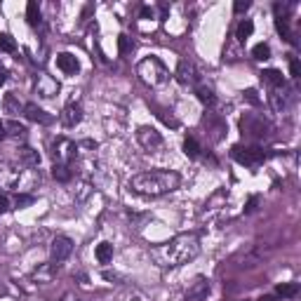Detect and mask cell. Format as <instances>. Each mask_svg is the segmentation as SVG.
<instances>
[{"label": "cell", "instance_id": "obj_1", "mask_svg": "<svg viewBox=\"0 0 301 301\" xmlns=\"http://www.w3.org/2000/svg\"><path fill=\"white\" fill-rule=\"evenodd\" d=\"M181 179H179L177 172H169V169H153V172H144V174H137L130 181V188L134 193L142 195H162L179 188Z\"/></svg>", "mask_w": 301, "mask_h": 301}, {"label": "cell", "instance_id": "obj_2", "mask_svg": "<svg viewBox=\"0 0 301 301\" xmlns=\"http://www.w3.org/2000/svg\"><path fill=\"white\" fill-rule=\"evenodd\" d=\"M198 252L200 247L193 235H179L167 245H160L158 249H153V257L158 259L160 266H181L198 257Z\"/></svg>", "mask_w": 301, "mask_h": 301}, {"label": "cell", "instance_id": "obj_3", "mask_svg": "<svg viewBox=\"0 0 301 301\" xmlns=\"http://www.w3.org/2000/svg\"><path fill=\"white\" fill-rule=\"evenodd\" d=\"M137 73H139V78L150 85V87H160V85H165L167 82V69H165V64L160 62L158 57H149V59H144L139 66H137Z\"/></svg>", "mask_w": 301, "mask_h": 301}, {"label": "cell", "instance_id": "obj_4", "mask_svg": "<svg viewBox=\"0 0 301 301\" xmlns=\"http://www.w3.org/2000/svg\"><path fill=\"white\" fill-rule=\"evenodd\" d=\"M230 155L240 165H259L264 160V150L257 149V146H252V149H247V146H233Z\"/></svg>", "mask_w": 301, "mask_h": 301}, {"label": "cell", "instance_id": "obj_5", "mask_svg": "<svg viewBox=\"0 0 301 301\" xmlns=\"http://www.w3.org/2000/svg\"><path fill=\"white\" fill-rule=\"evenodd\" d=\"M137 142L142 144L146 150H155L158 146H162V137L153 127H139L137 130Z\"/></svg>", "mask_w": 301, "mask_h": 301}, {"label": "cell", "instance_id": "obj_6", "mask_svg": "<svg viewBox=\"0 0 301 301\" xmlns=\"http://www.w3.org/2000/svg\"><path fill=\"white\" fill-rule=\"evenodd\" d=\"M52 261H64V259L71 257L73 252V240L66 238V235H57V238L52 240Z\"/></svg>", "mask_w": 301, "mask_h": 301}, {"label": "cell", "instance_id": "obj_7", "mask_svg": "<svg viewBox=\"0 0 301 301\" xmlns=\"http://www.w3.org/2000/svg\"><path fill=\"white\" fill-rule=\"evenodd\" d=\"M73 155H75V144L69 142V139H57V144H54V158H57V162L69 165V160Z\"/></svg>", "mask_w": 301, "mask_h": 301}, {"label": "cell", "instance_id": "obj_8", "mask_svg": "<svg viewBox=\"0 0 301 301\" xmlns=\"http://www.w3.org/2000/svg\"><path fill=\"white\" fill-rule=\"evenodd\" d=\"M57 66L62 69L66 75H75V73L80 71V64L78 59L73 57L71 52H62V54H57Z\"/></svg>", "mask_w": 301, "mask_h": 301}, {"label": "cell", "instance_id": "obj_9", "mask_svg": "<svg viewBox=\"0 0 301 301\" xmlns=\"http://www.w3.org/2000/svg\"><path fill=\"white\" fill-rule=\"evenodd\" d=\"M24 115H26L31 123H40V125L52 123V115L45 113V111L38 106V104H26V106H24Z\"/></svg>", "mask_w": 301, "mask_h": 301}, {"label": "cell", "instance_id": "obj_10", "mask_svg": "<svg viewBox=\"0 0 301 301\" xmlns=\"http://www.w3.org/2000/svg\"><path fill=\"white\" fill-rule=\"evenodd\" d=\"M80 120H82V108H80V104H69V106L64 108L62 123L66 127H75V125H80Z\"/></svg>", "mask_w": 301, "mask_h": 301}, {"label": "cell", "instance_id": "obj_11", "mask_svg": "<svg viewBox=\"0 0 301 301\" xmlns=\"http://www.w3.org/2000/svg\"><path fill=\"white\" fill-rule=\"evenodd\" d=\"M177 80L181 82V85H188V82H195L198 80V75H195V66L191 62H179L177 66Z\"/></svg>", "mask_w": 301, "mask_h": 301}, {"label": "cell", "instance_id": "obj_12", "mask_svg": "<svg viewBox=\"0 0 301 301\" xmlns=\"http://www.w3.org/2000/svg\"><path fill=\"white\" fill-rule=\"evenodd\" d=\"M19 160H21V162H26L28 167H38V165H40V155H38V150L28 149V146H24V149L19 150Z\"/></svg>", "mask_w": 301, "mask_h": 301}, {"label": "cell", "instance_id": "obj_13", "mask_svg": "<svg viewBox=\"0 0 301 301\" xmlns=\"http://www.w3.org/2000/svg\"><path fill=\"white\" fill-rule=\"evenodd\" d=\"M261 80H264V82H268V85H273V87H280V85L285 82L283 73L278 71V69H266V71L261 73Z\"/></svg>", "mask_w": 301, "mask_h": 301}, {"label": "cell", "instance_id": "obj_14", "mask_svg": "<svg viewBox=\"0 0 301 301\" xmlns=\"http://www.w3.org/2000/svg\"><path fill=\"white\" fill-rule=\"evenodd\" d=\"M113 259V245L111 242H99L97 245V261L99 264H108Z\"/></svg>", "mask_w": 301, "mask_h": 301}, {"label": "cell", "instance_id": "obj_15", "mask_svg": "<svg viewBox=\"0 0 301 301\" xmlns=\"http://www.w3.org/2000/svg\"><path fill=\"white\" fill-rule=\"evenodd\" d=\"M2 108H5V113H9V115H17L19 111H24L21 104H19V99L14 97V94H5V99H2Z\"/></svg>", "mask_w": 301, "mask_h": 301}, {"label": "cell", "instance_id": "obj_16", "mask_svg": "<svg viewBox=\"0 0 301 301\" xmlns=\"http://www.w3.org/2000/svg\"><path fill=\"white\" fill-rule=\"evenodd\" d=\"M275 294H278V297H297V294H299V285L297 283H280L275 287Z\"/></svg>", "mask_w": 301, "mask_h": 301}, {"label": "cell", "instance_id": "obj_17", "mask_svg": "<svg viewBox=\"0 0 301 301\" xmlns=\"http://www.w3.org/2000/svg\"><path fill=\"white\" fill-rule=\"evenodd\" d=\"M26 19L31 26H36V24H40V7H38L36 0H31L26 5Z\"/></svg>", "mask_w": 301, "mask_h": 301}, {"label": "cell", "instance_id": "obj_18", "mask_svg": "<svg viewBox=\"0 0 301 301\" xmlns=\"http://www.w3.org/2000/svg\"><path fill=\"white\" fill-rule=\"evenodd\" d=\"M52 177L57 179V181H69V179H71V169H69V165H62V162H54V167H52Z\"/></svg>", "mask_w": 301, "mask_h": 301}, {"label": "cell", "instance_id": "obj_19", "mask_svg": "<svg viewBox=\"0 0 301 301\" xmlns=\"http://www.w3.org/2000/svg\"><path fill=\"white\" fill-rule=\"evenodd\" d=\"M207 292H210L207 280H198L193 290H188V299H203V297H207Z\"/></svg>", "mask_w": 301, "mask_h": 301}, {"label": "cell", "instance_id": "obj_20", "mask_svg": "<svg viewBox=\"0 0 301 301\" xmlns=\"http://www.w3.org/2000/svg\"><path fill=\"white\" fill-rule=\"evenodd\" d=\"M252 57L257 59V62H266V59H271V47L266 43H259L252 47Z\"/></svg>", "mask_w": 301, "mask_h": 301}, {"label": "cell", "instance_id": "obj_21", "mask_svg": "<svg viewBox=\"0 0 301 301\" xmlns=\"http://www.w3.org/2000/svg\"><path fill=\"white\" fill-rule=\"evenodd\" d=\"M252 31H254V24H252L249 19H242V21L238 24V38L242 40V43H245V40L252 36Z\"/></svg>", "mask_w": 301, "mask_h": 301}, {"label": "cell", "instance_id": "obj_22", "mask_svg": "<svg viewBox=\"0 0 301 301\" xmlns=\"http://www.w3.org/2000/svg\"><path fill=\"white\" fill-rule=\"evenodd\" d=\"M14 50H17L14 38L7 36V33H0V52H14Z\"/></svg>", "mask_w": 301, "mask_h": 301}, {"label": "cell", "instance_id": "obj_23", "mask_svg": "<svg viewBox=\"0 0 301 301\" xmlns=\"http://www.w3.org/2000/svg\"><path fill=\"white\" fill-rule=\"evenodd\" d=\"M184 153H186L188 158H198V153H200V146L195 142L193 137H188L186 142H184Z\"/></svg>", "mask_w": 301, "mask_h": 301}, {"label": "cell", "instance_id": "obj_24", "mask_svg": "<svg viewBox=\"0 0 301 301\" xmlns=\"http://www.w3.org/2000/svg\"><path fill=\"white\" fill-rule=\"evenodd\" d=\"M195 94H198V99H200L203 104H207V106H212L214 104V94H212V89L210 87H203V85H200V87L195 89Z\"/></svg>", "mask_w": 301, "mask_h": 301}, {"label": "cell", "instance_id": "obj_25", "mask_svg": "<svg viewBox=\"0 0 301 301\" xmlns=\"http://www.w3.org/2000/svg\"><path fill=\"white\" fill-rule=\"evenodd\" d=\"M5 130H9V134H12V137H17V139H24V137H26V127H24V125H19V123H14V120L5 125Z\"/></svg>", "mask_w": 301, "mask_h": 301}, {"label": "cell", "instance_id": "obj_26", "mask_svg": "<svg viewBox=\"0 0 301 301\" xmlns=\"http://www.w3.org/2000/svg\"><path fill=\"white\" fill-rule=\"evenodd\" d=\"M275 28H278V33H280L285 40H290V43H292V33H290V24H287V19H275Z\"/></svg>", "mask_w": 301, "mask_h": 301}, {"label": "cell", "instance_id": "obj_27", "mask_svg": "<svg viewBox=\"0 0 301 301\" xmlns=\"http://www.w3.org/2000/svg\"><path fill=\"white\" fill-rule=\"evenodd\" d=\"M132 47H134V43H132V38H130V36H120V38H118V50H120V54L132 52Z\"/></svg>", "mask_w": 301, "mask_h": 301}, {"label": "cell", "instance_id": "obj_28", "mask_svg": "<svg viewBox=\"0 0 301 301\" xmlns=\"http://www.w3.org/2000/svg\"><path fill=\"white\" fill-rule=\"evenodd\" d=\"M14 205H17L19 210H21V207H28V205H33V195L17 193V195H14Z\"/></svg>", "mask_w": 301, "mask_h": 301}, {"label": "cell", "instance_id": "obj_29", "mask_svg": "<svg viewBox=\"0 0 301 301\" xmlns=\"http://www.w3.org/2000/svg\"><path fill=\"white\" fill-rule=\"evenodd\" d=\"M249 5H252L249 0H235V5H233V9H235V12L240 14V12H247Z\"/></svg>", "mask_w": 301, "mask_h": 301}, {"label": "cell", "instance_id": "obj_30", "mask_svg": "<svg viewBox=\"0 0 301 301\" xmlns=\"http://www.w3.org/2000/svg\"><path fill=\"white\" fill-rule=\"evenodd\" d=\"M290 73H292L294 78H299V75H301V64H299V59H292V62H290Z\"/></svg>", "mask_w": 301, "mask_h": 301}, {"label": "cell", "instance_id": "obj_31", "mask_svg": "<svg viewBox=\"0 0 301 301\" xmlns=\"http://www.w3.org/2000/svg\"><path fill=\"white\" fill-rule=\"evenodd\" d=\"M245 99H247L249 104H259V97H257L254 89H247V92H245Z\"/></svg>", "mask_w": 301, "mask_h": 301}, {"label": "cell", "instance_id": "obj_32", "mask_svg": "<svg viewBox=\"0 0 301 301\" xmlns=\"http://www.w3.org/2000/svg\"><path fill=\"white\" fill-rule=\"evenodd\" d=\"M7 210H9V200L5 195H0V214H5Z\"/></svg>", "mask_w": 301, "mask_h": 301}, {"label": "cell", "instance_id": "obj_33", "mask_svg": "<svg viewBox=\"0 0 301 301\" xmlns=\"http://www.w3.org/2000/svg\"><path fill=\"white\" fill-rule=\"evenodd\" d=\"M254 207H257V198H249L247 207H245V212H254Z\"/></svg>", "mask_w": 301, "mask_h": 301}, {"label": "cell", "instance_id": "obj_34", "mask_svg": "<svg viewBox=\"0 0 301 301\" xmlns=\"http://www.w3.org/2000/svg\"><path fill=\"white\" fill-rule=\"evenodd\" d=\"M259 301H280V299H278V297H273V294H264Z\"/></svg>", "mask_w": 301, "mask_h": 301}, {"label": "cell", "instance_id": "obj_35", "mask_svg": "<svg viewBox=\"0 0 301 301\" xmlns=\"http://www.w3.org/2000/svg\"><path fill=\"white\" fill-rule=\"evenodd\" d=\"M5 134H7V132H5V123H0V142L5 139Z\"/></svg>", "mask_w": 301, "mask_h": 301}, {"label": "cell", "instance_id": "obj_36", "mask_svg": "<svg viewBox=\"0 0 301 301\" xmlns=\"http://www.w3.org/2000/svg\"><path fill=\"white\" fill-rule=\"evenodd\" d=\"M142 17H150V7H142Z\"/></svg>", "mask_w": 301, "mask_h": 301}, {"label": "cell", "instance_id": "obj_37", "mask_svg": "<svg viewBox=\"0 0 301 301\" xmlns=\"http://www.w3.org/2000/svg\"><path fill=\"white\" fill-rule=\"evenodd\" d=\"M2 82H5V71L0 69V85H2Z\"/></svg>", "mask_w": 301, "mask_h": 301}]
</instances>
